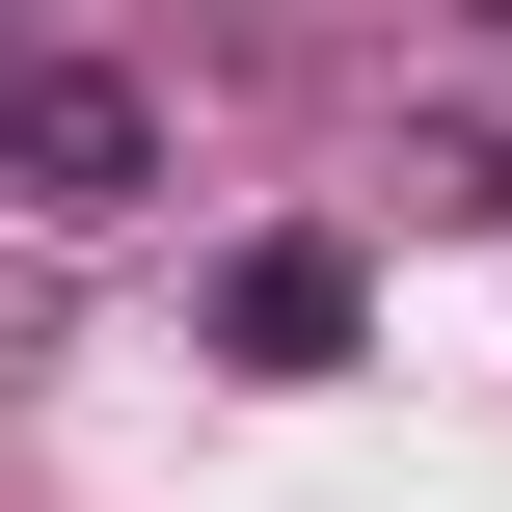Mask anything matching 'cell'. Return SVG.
<instances>
[{
	"label": "cell",
	"instance_id": "1",
	"mask_svg": "<svg viewBox=\"0 0 512 512\" xmlns=\"http://www.w3.org/2000/svg\"><path fill=\"white\" fill-rule=\"evenodd\" d=\"M135 189H162V108H135L108 54H0V216L81 243V216H135Z\"/></svg>",
	"mask_w": 512,
	"mask_h": 512
},
{
	"label": "cell",
	"instance_id": "2",
	"mask_svg": "<svg viewBox=\"0 0 512 512\" xmlns=\"http://www.w3.org/2000/svg\"><path fill=\"white\" fill-rule=\"evenodd\" d=\"M351 324H378V297H351V243H243V270H216V351H243V378H324Z\"/></svg>",
	"mask_w": 512,
	"mask_h": 512
}]
</instances>
